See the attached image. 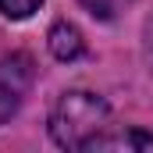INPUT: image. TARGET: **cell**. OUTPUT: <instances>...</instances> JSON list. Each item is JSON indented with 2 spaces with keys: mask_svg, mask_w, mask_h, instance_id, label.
Masks as SVG:
<instances>
[{
  "mask_svg": "<svg viewBox=\"0 0 153 153\" xmlns=\"http://www.w3.org/2000/svg\"><path fill=\"white\" fill-rule=\"evenodd\" d=\"M107 128H111L107 100L96 93H85V89L64 93L50 111V135L64 150H89Z\"/></svg>",
  "mask_w": 153,
  "mask_h": 153,
  "instance_id": "cell-1",
  "label": "cell"
},
{
  "mask_svg": "<svg viewBox=\"0 0 153 153\" xmlns=\"http://www.w3.org/2000/svg\"><path fill=\"white\" fill-rule=\"evenodd\" d=\"M32 85V61L25 53H11L0 61V125L14 114Z\"/></svg>",
  "mask_w": 153,
  "mask_h": 153,
  "instance_id": "cell-2",
  "label": "cell"
},
{
  "mask_svg": "<svg viewBox=\"0 0 153 153\" xmlns=\"http://www.w3.org/2000/svg\"><path fill=\"white\" fill-rule=\"evenodd\" d=\"M50 53H53L57 61H78V57L85 53V43H82L75 25L57 22V25L50 29Z\"/></svg>",
  "mask_w": 153,
  "mask_h": 153,
  "instance_id": "cell-3",
  "label": "cell"
},
{
  "mask_svg": "<svg viewBox=\"0 0 153 153\" xmlns=\"http://www.w3.org/2000/svg\"><path fill=\"white\" fill-rule=\"evenodd\" d=\"M89 150H153V135L128 128V132H103Z\"/></svg>",
  "mask_w": 153,
  "mask_h": 153,
  "instance_id": "cell-4",
  "label": "cell"
},
{
  "mask_svg": "<svg viewBox=\"0 0 153 153\" xmlns=\"http://www.w3.org/2000/svg\"><path fill=\"white\" fill-rule=\"evenodd\" d=\"M78 4H82L89 14H96V18H103V22H107V18H117L132 0H78Z\"/></svg>",
  "mask_w": 153,
  "mask_h": 153,
  "instance_id": "cell-5",
  "label": "cell"
},
{
  "mask_svg": "<svg viewBox=\"0 0 153 153\" xmlns=\"http://www.w3.org/2000/svg\"><path fill=\"white\" fill-rule=\"evenodd\" d=\"M39 4H43V0H0V11H4L7 18L22 22V18H32V14H36Z\"/></svg>",
  "mask_w": 153,
  "mask_h": 153,
  "instance_id": "cell-6",
  "label": "cell"
}]
</instances>
